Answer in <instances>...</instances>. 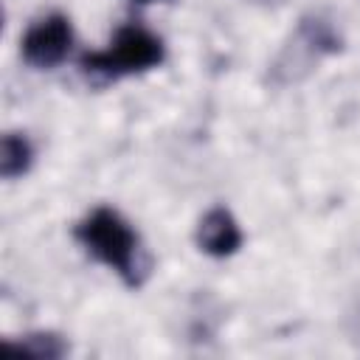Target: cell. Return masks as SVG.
<instances>
[{
  "mask_svg": "<svg viewBox=\"0 0 360 360\" xmlns=\"http://www.w3.org/2000/svg\"><path fill=\"white\" fill-rule=\"evenodd\" d=\"M76 239L107 267H112L129 287H138L143 278V264H141V248H138V233L129 228V222L101 205L90 217H84L76 225Z\"/></svg>",
  "mask_w": 360,
  "mask_h": 360,
  "instance_id": "obj_1",
  "label": "cell"
},
{
  "mask_svg": "<svg viewBox=\"0 0 360 360\" xmlns=\"http://www.w3.org/2000/svg\"><path fill=\"white\" fill-rule=\"evenodd\" d=\"M163 62V42L141 28V25H124L115 31V39L107 51H93L82 56L84 73L115 79L124 73H143Z\"/></svg>",
  "mask_w": 360,
  "mask_h": 360,
  "instance_id": "obj_2",
  "label": "cell"
},
{
  "mask_svg": "<svg viewBox=\"0 0 360 360\" xmlns=\"http://www.w3.org/2000/svg\"><path fill=\"white\" fill-rule=\"evenodd\" d=\"M73 45V28L65 14H48L37 20L22 37V59L31 68H56L68 59Z\"/></svg>",
  "mask_w": 360,
  "mask_h": 360,
  "instance_id": "obj_3",
  "label": "cell"
},
{
  "mask_svg": "<svg viewBox=\"0 0 360 360\" xmlns=\"http://www.w3.org/2000/svg\"><path fill=\"white\" fill-rule=\"evenodd\" d=\"M197 245L208 256H233L242 245V231L228 208H211L197 225Z\"/></svg>",
  "mask_w": 360,
  "mask_h": 360,
  "instance_id": "obj_4",
  "label": "cell"
},
{
  "mask_svg": "<svg viewBox=\"0 0 360 360\" xmlns=\"http://www.w3.org/2000/svg\"><path fill=\"white\" fill-rule=\"evenodd\" d=\"M31 160H34V149H31V141L25 135H20V132L3 135V141H0V174L6 180L22 177L31 169Z\"/></svg>",
  "mask_w": 360,
  "mask_h": 360,
  "instance_id": "obj_5",
  "label": "cell"
},
{
  "mask_svg": "<svg viewBox=\"0 0 360 360\" xmlns=\"http://www.w3.org/2000/svg\"><path fill=\"white\" fill-rule=\"evenodd\" d=\"M6 346L14 349V352H22L28 357H39V360H53V357H62L68 352L65 340L59 335H53V332H31L22 340L6 343Z\"/></svg>",
  "mask_w": 360,
  "mask_h": 360,
  "instance_id": "obj_6",
  "label": "cell"
},
{
  "mask_svg": "<svg viewBox=\"0 0 360 360\" xmlns=\"http://www.w3.org/2000/svg\"><path fill=\"white\" fill-rule=\"evenodd\" d=\"M135 3H160V0H135Z\"/></svg>",
  "mask_w": 360,
  "mask_h": 360,
  "instance_id": "obj_7",
  "label": "cell"
}]
</instances>
